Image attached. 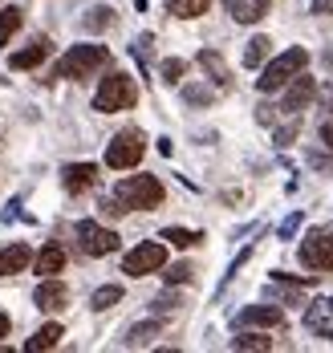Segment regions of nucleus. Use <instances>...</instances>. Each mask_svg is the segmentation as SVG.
<instances>
[{"mask_svg":"<svg viewBox=\"0 0 333 353\" xmlns=\"http://www.w3.org/2000/svg\"><path fill=\"white\" fill-rule=\"evenodd\" d=\"M301 264H305L309 272H333V232L313 228V232L301 240Z\"/></svg>","mask_w":333,"mask_h":353,"instance_id":"6","label":"nucleus"},{"mask_svg":"<svg viewBox=\"0 0 333 353\" xmlns=\"http://www.w3.org/2000/svg\"><path fill=\"white\" fill-rule=\"evenodd\" d=\"M8 325H12V321H8L4 313H0V337H8Z\"/></svg>","mask_w":333,"mask_h":353,"instance_id":"33","label":"nucleus"},{"mask_svg":"<svg viewBox=\"0 0 333 353\" xmlns=\"http://www.w3.org/2000/svg\"><path fill=\"white\" fill-rule=\"evenodd\" d=\"M114 199L130 212H150V208H159L163 203V183L154 175H130V179H122L118 187H114Z\"/></svg>","mask_w":333,"mask_h":353,"instance_id":"3","label":"nucleus"},{"mask_svg":"<svg viewBox=\"0 0 333 353\" xmlns=\"http://www.w3.org/2000/svg\"><path fill=\"white\" fill-rule=\"evenodd\" d=\"M313 94H317V81H313V77H305V73H296L293 81H289V90H285L281 110H285V114H301V110L313 102Z\"/></svg>","mask_w":333,"mask_h":353,"instance_id":"9","label":"nucleus"},{"mask_svg":"<svg viewBox=\"0 0 333 353\" xmlns=\"http://www.w3.org/2000/svg\"><path fill=\"white\" fill-rule=\"evenodd\" d=\"M163 240H171L175 248H191V244H199L203 236H199V232H187V228H167V232H163Z\"/></svg>","mask_w":333,"mask_h":353,"instance_id":"24","label":"nucleus"},{"mask_svg":"<svg viewBox=\"0 0 333 353\" xmlns=\"http://www.w3.org/2000/svg\"><path fill=\"white\" fill-rule=\"evenodd\" d=\"M296 223H301V215H293V219H289V223L281 228V236H293V232H296Z\"/></svg>","mask_w":333,"mask_h":353,"instance_id":"31","label":"nucleus"},{"mask_svg":"<svg viewBox=\"0 0 333 353\" xmlns=\"http://www.w3.org/2000/svg\"><path fill=\"white\" fill-rule=\"evenodd\" d=\"M167 8L175 17H183V21H195V17H203L212 8V0H167Z\"/></svg>","mask_w":333,"mask_h":353,"instance_id":"20","label":"nucleus"},{"mask_svg":"<svg viewBox=\"0 0 333 353\" xmlns=\"http://www.w3.org/2000/svg\"><path fill=\"white\" fill-rule=\"evenodd\" d=\"M313 12H333V0H313Z\"/></svg>","mask_w":333,"mask_h":353,"instance_id":"30","label":"nucleus"},{"mask_svg":"<svg viewBox=\"0 0 333 353\" xmlns=\"http://www.w3.org/2000/svg\"><path fill=\"white\" fill-rule=\"evenodd\" d=\"M159 333V321H147V325H134L130 329V337H126V345H147L150 337Z\"/></svg>","mask_w":333,"mask_h":353,"instance_id":"26","label":"nucleus"},{"mask_svg":"<svg viewBox=\"0 0 333 353\" xmlns=\"http://www.w3.org/2000/svg\"><path fill=\"white\" fill-rule=\"evenodd\" d=\"M183 73H187V61H179V57H171V61H163V81H183Z\"/></svg>","mask_w":333,"mask_h":353,"instance_id":"28","label":"nucleus"},{"mask_svg":"<svg viewBox=\"0 0 333 353\" xmlns=\"http://www.w3.org/2000/svg\"><path fill=\"white\" fill-rule=\"evenodd\" d=\"M106 61H110V49H106V45H74V49L57 61V77L81 81V77H90L94 70H102Z\"/></svg>","mask_w":333,"mask_h":353,"instance_id":"4","label":"nucleus"},{"mask_svg":"<svg viewBox=\"0 0 333 353\" xmlns=\"http://www.w3.org/2000/svg\"><path fill=\"white\" fill-rule=\"evenodd\" d=\"M29 260H33L29 244H8L4 252H0V276H17V272H25Z\"/></svg>","mask_w":333,"mask_h":353,"instance_id":"14","label":"nucleus"},{"mask_svg":"<svg viewBox=\"0 0 333 353\" xmlns=\"http://www.w3.org/2000/svg\"><path fill=\"white\" fill-rule=\"evenodd\" d=\"M139 102V90H134V77L130 73H106L98 94H94V110L98 114H118V110H130Z\"/></svg>","mask_w":333,"mask_h":353,"instance_id":"2","label":"nucleus"},{"mask_svg":"<svg viewBox=\"0 0 333 353\" xmlns=\"http://www.w3.org/2000/svg\"><path fill=\"white\" fill-rule=\"evenodd\" d=\"M236 325L244 329V325H264V329H276V325H285V313L276 309V305H252V309H244Z\"/></svg>","mask_w":333,"mask_h":353,"instance_id":"12","label":"nucleus"},{"mask_svg":"<svg viewBox=\"0 0 333 353\" xmlns=\"http://www.w3.org/2000/svg\"><path fill=\"white\" fill-rule=\"evenodd\" d=\"M305 65H309V49H301V45L285 49L281 57H272V61L264 65V73H260V81H256L260 94H276V90H285V85H289Z\"/></svg>","mask_w":333,"mask_h":353,"instance_id":"1","label":"nucleus"},{"mask_svg":"<svg viewBox=\"0 0 333 353\" xmlns=\"http://www.w3.org/2000/svg\"><path fill=\"white\" fill-rule=\"evenodd\" d=\"M118 301H122V288H118V284H102V288H98V292L90 296V309L106 313V309H114Z\"/></svg>","mask_w":333,"mask_h":353,"instance_id":"21","label":"nucleus"},{"mask_svg":"<svg viewBox=\"0 0 333 353\" xmlns=\"http://www.w3.org/2000/svg\"><path fill=\"white\" fill-rule=\"evenodd\" d=\"M232 4V17L236 21H244V25H252V21H260L264 12H268V4L264 0H228Z\"/></svg>","mask_w":333,"mask_h":353,"instance_id":"18","label":"nucleus"},{"mask_svg":"<svg viewBox=\"0 0 333 353\" xmlns=\"http://www.w3.org/2000/svg\"><path fill=\"white\" fill-rule=\"evenodd\" d=\"M268 45H272L268 37H252V41H248V49H244V65H248V70H256L260 61L268 57Z\"/></svg>","mask_w":333,"mask_h":353,"instance_id":"22","label":"nucleus"},{"mask_svg":"<svg viewBox=\"0 0 333 353\" xmlns=\"http://www.w3.org/2000/svg\"><path fill=\"white\" fill-rule=\"evenodd\" d=\"M61 183H65L70 195H81V191H90V187L98 183V167H94V163H70V167L61 171Z\"/></svg>","mask_w":333,"mask_h":353,"instance_id":"11","label":"nucleus"},{"mask_svg":"<svg viewBox=\"0 0 333 353\" xmlns=\"http://www.w3.org/2000/svg\"><path fill=\"white\" fill-rule=\"evenodd\" d=\"M61 337H65V333H61V325H41L37 333H33V337H29V341H25V350H29V353L53 350V345H57V341H61Z\"/></svg>","mask_w":333,"mask_h":353,"instance_id":"17","label":"nucleus"},{"mask_svg":"<svg viewBox=\"0 0 333 353\" xmlns=\"http://www.w3.org/2000/svg\"><path fill=\"white\" fill-rule=\"evenodd\" d=\"M321 139H325V146H333V122H325V126H321Z\"/></svg>","mask_w":333,"mask_h":353,"instance_id":"32","label":"nucleus"},{"mask_svg":"<svg viewBox=\"0 0 333 353\" xmlns=\"http://www.w3.org/2000/svg\"><path fill=\"white\" fill-rule=\"evenodd\" d=\"M77 244H81V252L85 256H110V252H118V232H110V228H102V223H94V219H81L77 223Z\"/></svg>","mask_w":333,"mask_h":353,"instance_id":"8","label":"nucleus"},{"mask_svg":"<svg viewBox=\"0 0 333 353\" xmlns=\"http://www.w3.org/2000/svg\"><path fill=\"white\" fill-rule=\"evenodd\" d=\"M159 268H167V248L159 244V240H147V244L130 248L126 260H122L126 276H147V272H159Z\"/></svg>","mask_w":333,"mask_h":353,"instance_id":"7","label":"nucleus"},{"mask_svg":"<svg viewBox=\"0 0 333 353\" xmlns=\"http://www.w3.org/2000/svg\"><path fill=\"white\" fill-rule=\"evenodd\" d=\"M232 350H272V341L260 337V333H240V337L232 341Z\"/></svg>","mask_w":333,"mask_h":353,"instance_id":"25","label":"nucleus"},{"mask_svg":"<svg viewBox=\"0 0 333 353\" xmlns=\"http://www.w3.org/2000/svg\"><path fill=\"white\" fill-rule=\"evenodd\" d=\"M45 57H49V41H33L29 49L12 53V57H8V65H12V70H37Z\"/></svg>","mask_w":333,"mask_h":353,"instance_id":"16","label":"nucleus"},{"mask_svg":"<svg viewBox=\"0 0 333 353\" xmlns=\"http://www.w3.org/2000/svg\"><path fill=\"white\" fill-rule=\"evenodd\" d=\"M199 65L212 73L216 85H228V81H232V77H228V65H223V57L216 53V49H203V53H199Z\"/></svg>","mask_w":333,"mask_h":353,"instance_id":"19","label":"nucleus"},{"mask_svg":"<svg viewBox=\"0 0 333 353\" xmlns=\"http://www.w3.org/2000/svg\"><path fill=\"white\" fill-rule=\"evenodd\" d=\"M143 154H147V139H143L139 130H122V134H114V142L106 146V167L130 171V167L143 163Z\"/></svg>","mask_w":333,"mask_h":353,"instance_id":"5","label":"nucleus"},{"mask_svg":"<svg viewBox=\"0 0 333 353\" xmlns=\"http://www.w3.org/2000/svg\"><path fill=\"white\" fill-rule=\"evenodd\" d=\"M33 301H37V309H45V313H57V309H65L70 288H65L61 281H53V276H45V281H41V288L33 292Z\"/></svg>","mask_w":333,"mask_h":353,"instance_id":"10","label":"nucleus"},{"mask_svg":"<svg viewBox=\"0 0 333 353\" xmlns=\"http://www.w3.org/2000/svg\"><path fill=\"white\" fill-rule=\"evenodd\" d=\"M17 29H21V8H0V45H8Z\"/></svg>","mask_w":333,"mask_h":353,"instance_id":"23","label":"nucleus"},{"mask_svg":"<svg viewBox=\"0 0 333 353\" xmlns=\"http://www.w3.org/2000/svg\"><path fill=\"white\" fill-rule=\"evenodd\" d=\"M305 325H309L317 337H330L333 341V301H317V305H309Z\"/></svg>","mask_w":333,"mask_h":353,"instance_id":"13","label":"nucleus"},{"mask_svg":"<svg viewBox=\"0 0 333 353\" xmlns=\"http://www.w3.org/2000/svg\"><path fill=\"white\" fill-rule=\"evenodd\" d=\"M65 268V252H61V244H45L37 252V260H33V272L37 276H57Z\"/></svg>","mask_w":333,"mask_h":353,"instance_id":"15","label":"nucleus"},{"mask_svg":"<svg viewBox=\"0 0 333 353\" xmlns=\"http://www.w3.org/2000/svg\"><path fill=\"white\" fill-rule=\"evenodd\" d=\"M191 276H195V268H191V264H171V268L163 272V281H167V284H187Z\"/></svg>","mask_w":333,"mask_h":353,"instance_id":"27","label":"nucleus"},{"mask_svg":"<svg viewBox=\"0 0 333 353\" xmlns=\"http://www.w3.org/2000/svg\"><path fill=\"white\" fill-rule=\"evenodd\" d=\"M85 25H90V29H102V25H110V8H94V17H85Z\"/></svg>","mask_w":333,"mask_h":353,"instance_id":"29","label":"nucleus"}]
</instances>
